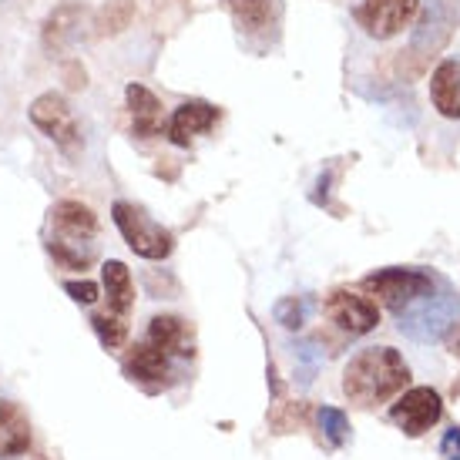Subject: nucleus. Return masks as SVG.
Wrapping results in <instances>:
<instances>
[{"label": "nucleus", "mask_w": 460, "mask_h": 460, "mask_svg": "<svg viewBox=\"0 0 460 460\" xmlns=\"http://www.w3.org/2000/svg\"><path fill=\"white\" fill-rule=\"evenodd\" d=\"M125 98H128V108H131L135 135H138V138H155V135H162V102L155 98L152 91L145 88V84H128Z\"/></svg>", "instance_id": "a211bd4d"}, {"label": "nucleus", "mask_w": 460, "mask_h": 460, "mask_svg": "<svg viewBox=\"0 0 460 460\" xmlns=\"http://www.w3.org/2000/svg\"><path fill=\"white\" fill-rule=\"evenodd\" d=\"M430 102L444 118L460 121V58H444L430 75Z\"/></svg>", "instance_id": "2eb2a0df"}, {"label": "nucleus", "mask_w": 460, "mask_h": 460, "mask_svg": "<svg viewBox=\"0 0 460 460\" xmlns=\"http://www.w3.org/2000/svg\"><path fill=\"white\" fill-rule=\"evenodd\" d=\"M326 316L330 323H336L343 332L349 336H363V332L376 330V323H380V309L373 299L359 293H349V289H336L330 293L326 299Z\"/></svg>", "instance_id": "9d476101"}, {"label": "nucleus", "mask_w": 460, "mask_h": 460, "mask_svg": "<svg viewBox=\"0 0 460 460\" xmlns=\"http://www.w3.org/2000/svg\"><path fill=\"white\" fill-rule=\"evenodd\" d=\"M454 24H457V13H454V0H427L420 17V27L413 34V51L434 54L440 51L447 38L454 34Z\"/></svg>", "instance_id": "f8f14e48"}, {"label": "nucleus", "mask_w": 460, "mask_h": 460, "mask_svg": "<svg viewBox=\"0 0 460 460\" xmlns=\"http://www.w3.org/2000/svg\"><path fill=\"white\" fill-rule=\"evenodd\" d=\"M31 121H34V128L40 135H48L65 155H77V148H81V128H77V118L71 111V104L61 94L48 91V94L34 98V104H31Z\"/></svg>", "instance_id": "423d86ee"}, {"label": "nucleus", "mask_w": 460, "mask_h": 460, "mask_svg": "<svg viewBox=\"0 0 460 460\" xmlns=\"http://www.w3.org/2000/svg\"><path fill=\"white\" fill-rule=\"evenodd\" d=\"M218 111L205 102H185L181 108H175V115L168 118V141L179 145V148H189L199 135H208L216 128Z\"/></svg>", "instance_id": "ddd939ff"}, {"label": "nucleus", "mask_w": 460, "mask_h": 460, "mask_svg": "<svg viewBox=\"0 0 460 460\" xmlns=\"http://www.w3.org/2000/svg\"><path fill=\"white\" fill-rule=\"evenodd\" d=\"M65 293L75 299V303H81V306H94L98 303V286L94 282H65Z\"/></svg>", "instance_id": "4be33fe9"}, {"label": "nucleus", "mask_w": 460, "mask_h": 460, "mask_svg": "<svg viewBox=\"0 0 460 460\" xmlns=\"http://www.w3.org/2000/svg\"><path fill=\"white\" fill-rule=\"evenodd\" d=\"M31 450V420L17 403L0 400V460H17Z\"/></svg>", "instance_id": "4468645a"}, {"label": "nucleus", "mask_w": 460, "mask_h": 460, "mask_svg": "<svg viewBox=\"0 0 460 460\" xmlns=\"http://www.w3.org/2000/svg\"><path fill=\"white\" fill-rule=\"evenodd\" d=\"M460 394V384H454V396H457Z\"/></svg>", "instance_id": "b1692460"}, {"label": "nucleus", "mask_w": 460, "mask_h": 460, "mask_svg": "<svg viewBox=\"0 0 460 460\" xmlns=\"http://www.w3.org/2000/svg\"><path fill=\"white\" fill-rule=\"evenodd\" d=\"M440 454H444V460H460V427L447 430L444 444H440Z\"/></svg>", "instance_id": "5701e85b"}, {"label": "nucleus", "mask_w": 460, "mask_h": 460, "mask_svg": "<svg viewBox=\"0 0 460 460\" xmlns=\"http://www.w3.org/2000/svg\"><path fill=\"white\" fill-rule=\"evenodd\" d=\"M320 427H323V437L330 440L332 447H343L346 440H349V420H346L343 410L323 407L320 410Z\"/></svg>", "instance_id": "412c9836"}, {"label": "nucleus", "mask_w": 460, "mask_h": 460, "mask_svg": "<svg viewBox=\"0 0 460 460\" xmlns=\"http://www.w3.org/2000/svg\"><path fill=\"white\" fill-rule=\"evenodd\" d=\"M457 316H460L457 293L450 286H444V282H437L434 293H427L413 306L396 313V320H400L396 326H400L403 336L417 340V343H437V340L447 336V330L457 323Z\"/></svg>", "instance_id": "7ed1b4c3"}, {"label": "nucleus", "mask_w": 460, "mask_h": 460, "mask_svg": "<svg viewBox=\"0 0 460 460\" xmlns=\"http://www.w3.org/2000/svg\"><path fill=\"white\" fill-rule=\"evenodd\" d=\"M407 386L410 367L394 346H367L343 367V394L359 407H380Z\"/></svg>", "instance_id": "f257e3e1"}, {"label": "nucleus", "mask_w": 460, "mask_h": 460, "mask_svg": "<svg viewBox=\"0 0 460 460\" xmlns=\"http://www.w3.org/2000/svg\"><path fill=\"white\" fill-rule=\"evenodd\" d=\"M91 326H94V332H98V340H102L104 349H121L125 340H128V320L111 316V313L91 316Z\"/></svg>", "instance_id": "6ab92c4d"}, {"label": "nucleus", "mask_w": 460, "mask_h": 460, "mask_svg": "<svg viewBox=\"0 0 460 460\" xmlns=\"http://www.w3.org/2000/svg\"><path fill=\"white\" fill-rule=\"evenodd\" d=\"M98 218L88 205L58 202L48 216V252L65 269H88L94 262Z\"/></svg>", "instance_id": "f03ea898"}, {"label": "nucleus", "mask_w": 460, "mask_h": 460, "mask_svg": "<svg viewBox=\"0 0 460 460\" xmlns=\"http://www.w3.org/2000/svg\"><path fill=\"white\" fill-rule=\"evenodd\" d=\"M437 282L440 279H434L430 272H420V269H380L363 279V289L376 296L390 313H403L417 299L434 293Z\"/></svg>", "instance_id": "20e7f679"}, {"label": "nucleus", "mask_w": 460, "mask_h": 460, "mask_svg": "<svg viewBox=\"0 0 460 460\" xmlns=\"http://www.w3.org/2000/svg\"><path fill=\"white\" fill-rule=\"evenodd\" d=\"M440 413H444V400L434 386H410L390 407V420L407 437H420L440 420Z\"/></svg>", "instance_id": "6e6552de"}, {"label": "nucleus", "mask_w": 460, "mask_h": 460, "mask_svg": "<svg viewBox=\"0 0 460 460\" xmlns=\"http://www.w3.org/2000/svg\"><path fill=\"white\" fill-rule=\"evenodd\" d=\"M232 21L245 44H269L282 17L279 0H229Z\"/></svg>", "instance_id": "1a4fd4ad"}, {"label": "nucleus", "mask_w": 460, "mask_h": 460, "mask_svg": "<svg viewBox=\"0 0 460 460\" xmlns=\"http://www.w3.org/2000/svg\"><path fill=\"white\" fill-rule=\"evenodd\" d=\"M102 282H104V299H108V313L128 320L131 306H135V282L125 262L108 259L102 266Z\"/></svg>", "instance_id": "dca6fc26"}, {"label": "nucleus", "mask_w": 460, "mask_h": 460, "mask_svg": "<svg viewBox=\"0 0 460 460\" xmlns=\"http://www.w3.org/2000/svg\"><path fill=\"white\" fill-rule=\"evenodd\" d=\"M172 367H175V359L168 357L162 346H155L152 340L141 336L135 349L128 353V359H125V376L141 386H148V390H158L172 376Z\"/></svg>", "instance_id": "9b49d317"}, {"label": "nucleus", "mask_w": 460, "mask_h": 460, "mask_svg": "<svg viewBox=\"0 0 460 460\" xmlns=\"http://www.w3.org/2000/svg\"><path fill=\"white\" fill-rule=\"evenodd\" d=\"M306 320H309V299L289 296V299L276 303V323H279L282 330H303Z\"/></svg>", "instance_id": "aec40b11"}, {"label": "nucleus", "mask_w": 460, "mask_h": 460, "mask_svg": "<svg viewBox=\"0 0 460 460\" xmlns=\"http://www.w3.org/2000/svg\"><path fill=\"white\" fill-rule=\"evenodd\" d=\"M145 340H152L155 346H162L172 359H189L195 353L192 349V332L185 326L181 316H155L148 323Z\"/></svg>", "instance_id": "f3484780"}, {"label": "nucleus", "mask_w": 460, "mask_h": 460, "mask_svg": "<svg viewBox=\"0 0 460 460\" xmlns=\"http://www.w3.org/2000/svg\"><path fill=\"white\" fill-rule=\"evenodd\" d=\"M420 11V0H357L353 17L363 27V34H370L373 40H390L396 34H403V27Z\"/></svg>", "instance_id": "0eeeda50"}, {"label": "nucleus", "mask_w": 460, "mask_h": 460, "mask_svg": "<svg viewBox=\"0 0 460 460\" xmlns=\"http://www.w3.org/2000/svg\"><path fill=\"white\" fill-rule=\"evenodd\" d=\"M111 218H115L118 232L125 235L128 249L141 259H152V262H158V259H165L168 252H172V245H175L172 232L162 229L158 222H152V218L145 216L141 208H135L131 202H115V205H111Z\"/></svg>", "instance_id": "39448f33"}]
</instances>
